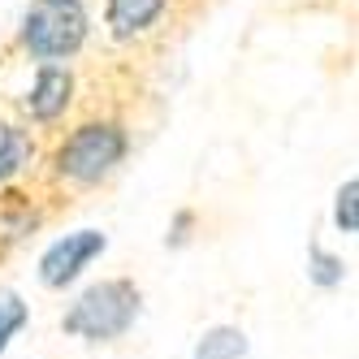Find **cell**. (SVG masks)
I'll return each mask as SVG.
<instances>
[{
    "mask_svg": "<svg viewBox=\"0 0 359 359\" xmlns=\"http://www.w3.org/2000/svg\"><path fill=\"white\" fill-rule=\"evenodd\" d=\"M139 307H143V294H139L135 281L109 277V281L87 286L74 299V307L61 316V329L69 338H83V342H113L139 320Z\"/></svg>",
    "mask_w": 359,
    "mask_h": 359,
    "instance_id": "6da1fadb",
    "label": "cell"
},
{
    "mask_svg": "<svg viewBox=\"0 0 359 359\" xmlns=\"http://www.w3.org/2000/svg\"><path fill=\"white\" fill-rule=\"evenodd\" d=\"M87 43L83 0H35L22 13V48L35 61H65Z\"/></svg>",
    "mask_w": 359,
    "mask_h": 359,
    "instance_id": "7a4b0ae2",
    "label": "cell"
},
{
    "mask_svg": "<svg viewBox=\"0 0 359 359\" xmlns=\"http://www.w3.org/2000/svg\"><path fill=\"white\" fill-rule=\"evenodd\" d=\"M126 156V130L117 121H87L79 126L57 151V173L69 177V182H100V177H109Z\"/></svg>",
    "mask_w": 359,
    "mask_h": 359,
    "instance_id": "3957f363",
    "label": "cell"
},
{
    "mask_svg": "<svg viewBox=\"0 0 359 359\" xmlns=\"http://www.w3.org/2000/svg\"><path fill=\"white\" fill-rule=\"evenodd\" d=\"M104 247H109V238L100 234V229H74V234L57 238L53 247L39 255V281L48 290L69 286V281L95 260V255H104Z\"/></svg>",
    "mask_w": 359,
    "mask_h": 359,
    "instance_id": "277c9868",
    "label": "cell"
},
{
    "mask_svg": "<svg viewBox=\"0 0 359 359\" xmlns=\"http://www.w3.org/2000/svg\"><path fill=\"white\" fill-rule=\"evenodd\" d=\"M69 100H74V79H69V69L61 65H43L35 74V83L27 91V113L35 121H57L65 109H69Z\"/></svg>",
    "mask_w": 359,
    "mask_h": 359,
    "instance_id": "5b68a950",
    "label": "cell"
},
{
    "mask_svg": "<svg viewBox=\"0 0 359 359\" xmlns=\"http://www.w3.org/2000/svg\"><path fill=\"white\" fill-rule=\"evenodd\" d=\"M165 13V0H109V31L113 39H135Z\"/></svg>",
    "mask_w": 359,
    "mask_h": 359,
    "instance_id": "8992f818",
    "label": "cell"
},
{
    "mask_svg": "<svg viewBox=\"0 0 359 359\" xmlns=\"http://www.w3.org/2000/svg\"><path fill=\"white\" fill-rule=\"evenodd\" d=\"M247 351H251V342H247L243 329L217 325V329H208V333L195 342V355H191V359H247Z\"/></svg>",
    "mask_w": 359,
    "mask_h": 359,
    "instance_id": "52a82bcc",
    "label": "cell"
},
{
    "mask_svg": "<svg viewBox=\"0 0 359 359\" xmlns=\"http://www.w3.org/2000/svg\"><path fill=\"white\" fill-rule=\"evenodd\" d=\"M31 161V139L18 130V126H5L0 130V182H9V177Z\"/></svg>",
    "mask_w": 359,
    "mask_h": 359,
    "instance_id": "ba28073f",
    "label": "cell"
},
{
    "mask_svg": "<svg viewBox=\"0 0 359 359\" xmlns=\"http://www.w3.org/2000/svg\"><path fill=\"white\" fill-rule=\"evenodd\" d=\"M307 277L316 281L320 290H333V286H342V277H346V264H342V255H329L325 247H307Z\"/></svg>",
    "mask_w": 359,
    "mask_h": 359,
    "instance_id": "9c48e42d",
    "label": "cell"
},
{
    "mask_svg": "<svg viewBox=\"0 0 359 359\" xmlns=\"http://www.w3.org/2000/svg\"><path fill=\"white\" fill-rule=\"evenodd\" d=\"M27 303H22V294L13 290H0V355L9 351V342L22 333V325H27Z\"/></svg>",
    "mask_w": 359,
    "mask_h": 359,
    "instance_id": "30bf717a",
    "label": "cell"
},
{
    "mask_svg": "<svg viewBox=\"0 0 359 359\" xmlns=\"http://www.w3.org/2000/svg\"><path fill=\"white\" fill-rule=\"evenodd\" d=\"M355 195H359V182H355V177H346L342 191H338V208H333V217H338V225H342V234H355V229H359V217H355Z\"/></svg>",
    "mask_w": 359,
    "mask_h": 359,
    "instance_id": "8fae6325",
    "label": "cell"
}]
</instances>
